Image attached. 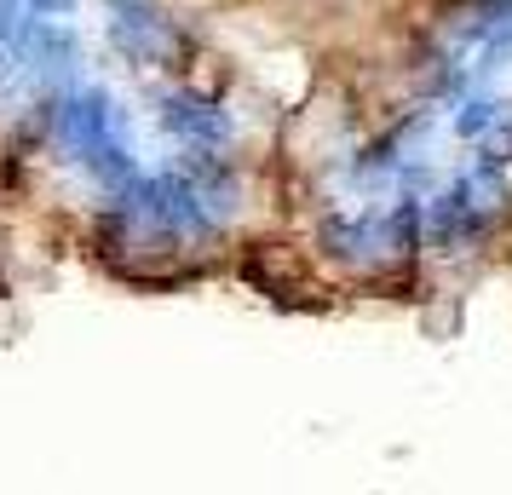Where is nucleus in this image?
I'll return each mask as SVG.
<instances>
[{
	"label": "nucleus",
	"mask_w": 512,
	"mask_h": 495,
	"mask_svg": "<svg viewBox=\"0 0 512 495\" xmlns=\"http://www.w3.org/2000/svg\"><path fill=\"white\" fill-rule=\"evenodd\" d=\"M501 202L507 196L484 190L472 167L449 173L426 196V248H438V254H472V248H484L489 236H495V225H501Z\"/></svg>",
	"instance_id": "nucleus-1"
},
{
	"label": "nucleus",
	"mask_w": 512,
	"mask_h": 495,
	"mask_svg": "<svg viewBox=\"0 0 512 495\" xmlns=\"http://www.w3.org/2000/svg\"><path fill=\"white\" fill-rule=\"evenodd\" d=\"M104 6H110V47L133 70H179L185 35L156 0H104Z\"/></svg>",
	"instance_id": "nucleus-2"
},
{
	"label": "nucleus",
	"mask_w": 512,
	"mask_h": 495,
	"mask_svg": "<svg viewBox=\"0 0 512 495\" xmlns=\"http://www.w3.org/2000/svg\"><path fill=\"white\" fill-rule=\"evenodd\" d=\"M317 248L346 271H386L392 265V236H386V208H334L317 225ZM397 271V265H392Z\"/></svg>",
	"instance_id": "nucleus-3"
},
{
	"label": "nucleus",
	"mask_w": 512,
	"mask_h": 495,
	"mask_svg": "<svg viewBox=\"0 0 512 495\" xmlns=\"http://www.w3.org/2000/svg\"><path fill=\"white\" fill-rule=\"evenodd\" d=\"M156 121H162L185 150H225L231 133H236L231 110L213 93H196V87H167V93L156 98Z\"/></svg>",
	"instance_id": "nucleus-4"
},
{
	"label": "nucleus",
	"mask_w": 512,
	"mask_h": 495,
	"mask_svg": "<svg viewBox=\"0 0 512 495\" xmlns=\"http://www.w3.org/2000/svg\"><path fill=\"white\" fill-rule=\"evenodd\" d=\"M455 116H449V127H455V139H466V144H484L501 121H507V98L501 93H489V87H472V93H461L455 104H449Z\"/></svg>",
	"instance_id": "nucleus-5"
},
{
	"label": "nucleus",
	"mask_w": 512,
	"mask_h": 495,
	"mask_svg": "<svg viewBox=\"0 0 512 495\" xmlns=\"http://www.w3.org/2000/svg\"><path fill=\"white\" fill-rule=\"evenodd\" d=\"M75 6L81 0H24V18H35V24H70Z\"/></svg>",
	"instance_id": "nucleus-6"
}]
</instances>
